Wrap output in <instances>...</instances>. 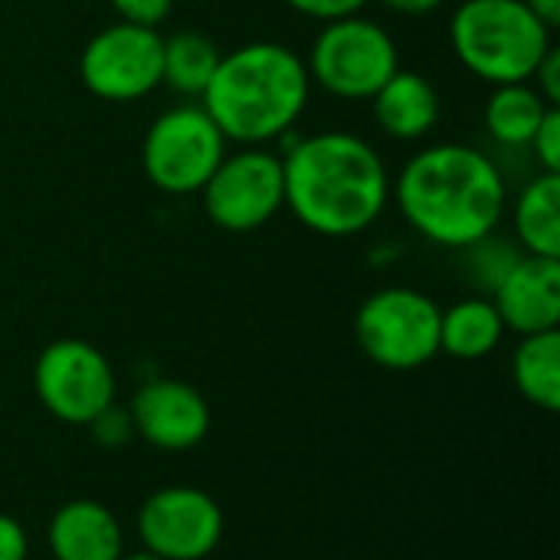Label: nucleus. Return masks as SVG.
I'll use <instances>...</instances> for the list:
<instances>
[{
    "instance_id": "obj_13",
    "label": "nucleus",
    "mask_w": 560,
    "mask_h": 560,
    "mask_svg": "<svg viewBox=\"0 0 560 560\" xmlns=\"http://www.w3.org/2000/svg\"><path fill=\"white\" fill-rule=\"evenodd\" d=\"M502 325L525 335L555 331L560 322V259L518 256L492 289Z\"/></svg>"
},
{
    "instance_id": "obj_18",
    "label": "nucleus",
    "mask_w": 560,
    "mask_h": 560,
    "mask_svg": "<svg viewBox=\"0 0 560 560\" xmlns=\"http://www.w3.org/2000/svg\"><path fill=\"white\" fill-rule=\"evenodd\" d=\"M548 108L555 105H548L532 82L495 85L486 102V128L505 148H528Z\"/></svg>"
},
{
    "instance_id": "obj_24",
    "label": "nucleus",
    "mask_w": 560,
    "mask_h": 560,
    "mask_svg": "<svg viewBox=\"0 0 560 560\" xmlns=\"http://www.w3.org/2000/svg\"><path fill=\"white\" fill-rule=\"evenodd\" d=\"M285 3H289L292 10L312 16V20L328 23V20H341V16L361 13L371 0H285Z\"/></svg>"
},
{
    "instance_id": "obj_21",
    "label": "nucleus",
    "mask_w": 560,
    "mask_h": 560,
    "mask_svg": "<svg viewBox=\"0 0 560 560\" xmlns=\"http://www.w3.org/2000/svg\"><path fill=\"white\" fill-rule=\"evenodd\" d=\"M89 427H92L95 443H98V446H105V450H121V446L135 436L131 413H128V410H121V407H115V404H108L98 417H92V420H89Z\"/></svg>"
},
{
    "instance_id": "obj_7",
    "label": "nucleus",
    "mask_w": 560,
    "mask_h": 560,
    "mask_svg": "<svg viewBox=\"0 0 560 560\" xmlns=\"http://www.w3.org/2000/svg\"><path fill=\"white\" fill-rule=\"evenodd\" d=\"M226 154V138L203 105H177L151 121L141 141L148 180L174 197L200 194Z\"/></svg>"
},
{
    "instance_id": "obj_19",
    "label": "nucleus",
    "mask_w": 560,
    "mask_h": 560,
    "mask_svg": "<svg viewBox=\"0 0 560 560\" xmlns=\"http://www.w3.org/2000/svg\"><path fill=\"white\" fill-rule=\"evenodd\" d=\"M515 384L522 390V397L548 413H555L560 407V335L555 331H541V335H525L515 361Z\"/></svg>"
},
{
    "instance_id": "obj_28",
    "label": "nucleus",
    "mask_w": 560,
    "mask_h": 560,
    "mask_svg": "<svg viewBox=\"0 0 560 560\" xmlns=\"http://www.w3.org/2000/svg\"><path fill=\"white\" fill-rule=\"evenodd\" d=\"M548 30H555L560 23V0H522Z\"/></svg>"
},
{
    "instance_id": "obj_8",
    "label": "nucleus",
    "mask_w": 560,
    "mask_h": 560,
    "mask_svg": "<svg viewBox=\"0 0 560 560\" xmlns=\"http://www.w3.org/2000/svg\"><path fill=\"white\" fill-rule=\"evenodd\" d=\"M200 197L207 217L220 230H259L285 207L282 158L266 148H240L233 154H223Z\"/></svg>"
},
{
    "instance_id": "obj_16",
    "label": "nucleus",
    "mask_w": 560,
    "mask_h": 560,
    "mask_svg": "<svg viewBox=\"0 0 560 560\" xmlns=\"http://www.w3.org/2000/svg\"><path fill=\"white\" fill-rule=\"evenodd\" d=\"M515 236L528 256L560 259V174H535L512 210Z\"/></svg>"
},
{
    "instance_id": "obj_20",
    "label": "nucleus",
    "mask_w": 560,
    "mask_h": 560,
    "mask_svg": "<svg viewBox=\"0 0 560 560\" xmlns=\"http://www.w3.org/2000/svg\"><path fill=\"white\" fill-rule=\"evenodd\" d=\"M220 56L223 52L213 46L210 36L194 33V30H180V33L164 39L161 82H167L180 95H203V89L210 85V79L217 72Z\"/></svg>"
},
{
    "instance_id": "obj_1",
    "label": "nucleus",
    "mask_w": 560,
    "mask_h": 560,
    "mask_svg": "<svg viewBox=\"0 0 560 560\" xmlns=\"http://www.w3.org/2000/svg\"><path fill=\"white\" fill-rule=\"evenodd\" d=\"M407 223L430 243L469 249L495 233L509 187L499 164L472 144H430L417 151L390 180Z\"/></svg>"
},
{
    "instance_id": "obj_6",
    "label": "nucleus",
    "mask_w": 560,
    "mask_h": 560,
    "mask_svg": "<svg viewBox=\"0 0 560 560\" xmlns=\"http://www.w3.org/2000/svg\"><path fill=\"white\" fill-rule=\"evenodd\" d=\"M354 338L377 368L417 371L440 354V305L417 289H381L358 308Z\"/></svg>"
},
{
    "instance_id": "obj_3",
    "label": "nucleus",
    "mask_w": 560,
    "mask_h": 560,
    "mask_svg": "<svg viewBox=\"0 0 560 560\" xmlns=\"http://www.w3.org/2000/svg\"><path fill=\"white\" fill-rule=\"evenodd\" d=\"M312 79L305 59L282 43H246L220 56L203 112L226 141L262 148L292 131L308 105Z\"/></svg>"
},
{
    "instance_id": "obj_9",
    "label": "nucleus",
    "mask_w": 560,
    "mask_h": 560,
    "mask_svg": "<svg viewBox=\"0 0 560 560\" xmlns=\"http://www.w3.org/2000/svg\"><path fill=\"white\" fill-rule=\"evenodd\" d=\"M36 397L43 407L75 427H89L108 404H115V371L108 358L82 341V338H59L43 348L33 368Z\"/></svg>"
},
{
    "instance_id": "obj_29",
    "label": "nucleus",
    "mask_w": 560,
    "mask_h": 560,
    "mask_svg": "<svg viewBox=\"0 0 560 560\" xmlns=\"http://www.w3.org/2000/svg\"><path fill=\"white\" fill-rule=\"evenodd\" d=\"M121 560H164V558H158V555H148V551H144V555H131V558H121Z\"/></svg>"
},
{
    "instance_id": "obj_27",
    "label": "nucleus",
    "mask_w": 560,
    "mask_h": 560,
    "mask_svg": "<svg viewBox=\"0 0 560 560\" xmlns=\"http://www.w3.org/2000/svg\"><path fill=\"white\" fill-rule=\"evenodd\" d=\"M387 10H394V13H407V16H423V13H430V10H436L443 0H381Z\"/></svg>"
},
{
    "instance_id": "obj_10",
    "label": "nucleus",
    "mask_w": 560,
    "mask_h": 560,
    "mask_svg": "<svg viewBox=\"0 0 560 560\" xmlns=\"http://www.w3.org/2000/svg\"><path fill=\"white\" fill-rule=\"evenodd\" d=\"M161 52L164 36L158 30L118 20L85 43L79 79L95 98L135 102L161 85Z\"/></svg>"
},
{
    "instance_id": "obj_4",
    "label": "nucleus",
    "mask_w": 560,
    "mask_h": 560,
    "mask_svg": "<svg viewBox=\"0 0 560 560\" xmlns=\"http://www.w3.org/2000/svg\"><path fill=\"white\" fill-rule=\"evenodd\" d=\"M456 59L489 85L532 82L551 30L522 0H466L450 23Z\"/></svg>"
},
{
    "instance_id": "obj_11",
    "label": "nucleus",
    "mask_w": 560,
    "mask_h": 560,
    "mask_svg": "<svg viewBox=\"0 0 560 560\" xmlns=\"http://www.w3.org/2000/svg\"><path fill=\"white\" fill-rule=\"evenodd\" d=\"M138 535L148 555L164 560L210 558L223 538V512L213 495L194 486H167L148 495L138 512Z\"/></svg>"
},
{
    "instance_id": "obj_26",
    "label": "nucleus",
    "mask_w": 560,
    "mask_h": 560,
    "mask_svg": "<svg viewBox=\"0 0 560 560\" xmlns=\"http://www.w3.org/2000/svg\"><path fill=\"white\" fill-rule=\"evenodd\" d=\"M0 560H26V532L10 515H0Z\"/></svg>"
},
{
    "instance_id": "obj_22",
    "label": "nucleus",
    "mask_w": 560,
    "mask_h": 560,
    "mask_svg": "<svg viewBox=\"0 0 560 560\" xmlns=\"http://www.w3.org/2000/svg\"><path fill=\"white\" fill-rule=\"evenodd\" d=\"M532 151H535V161L541 164V171H548V174H560V108H548V115L541 118V125H538V131H535V138H532V144H528Z\"/></svg>"
},
{
    "instance_id": "obj_14",
    "label": "nucleus",
    "mask_w": 560,
    "mask_h": 560,
    "mask_svg": "<svg viewBox=\"0 0 560 560\" xmlns=\"http://www.w3.org/2000/svg\"><path fill=\"white\" fill-rule=\"evenodd\" d=\"M49 551L56 560H121V525L92 499L66 502L49 522Z\"/></svg>"
},
{
    "instance_id": "obj_12",
    "label": "nucleus",
    "mask_w": 560,
    "mask_h": 560,
    "mask_svg": "<svg viewBox=\"0 0 560 560\" xmlns=\"http://www.w3.org/2000/svg\"><path fill=\"white\" fill-rule=\"evenodd\" d=\"M128 413L135 433H141L151 446L167 453L194 450L197 443H203L210 430L207 400L184 381H167V377L148 381L135 394Z\"/></svg>"
},
{
    "instance_id": "obj_23",
    "label": "nucleus",
    "mask_w": 560,
    "mask_h": 560,
    "mask_svg": "<svg viewBox=\"0 0 560 560\" xmlns=\"http://www.w3.org/2000/svg\"><path fill=\"white\" fill-rule=\"evenodd\" d=\"M108 3L121 23L151 26V30H158V23H164L174 7V0H108Z\"/></svg>"
},
{
    "instance_id": "obj_25",
    "label": "nucleus",
    "mask_w": 560,
    "mask_h": 560,
    "mask_svg": "<svg viewBox=\"0 0 560 560\" xmlns=\"http://www.w3.org/2000/svg\"><path fill=\"white\" fill-rule=\"evenodd\" d=\"M532 85L541 92V98L548 105H560V49L551 46L545 52V59L538 62V69L532 72Z\"/></svg>"
},
{
    "instance_id": "obj_17",
    "label": "nucleus",
    "mask_w": 560,
    "mask_h": 560,
    "mask_svg": "<svg viewBox=\"0 0 560 560\" xmlns=\"http://www.w3.org/2000/svg\"><path fill=\"white\" fill-rule=\"evenodd\" d=\"M505 325L489 299H466L440 312V351L459 361L489 358L502 345Z\"/></svg>"
},
{
    "instance_id": "obj_5",
    "label": "nucleus",
    "mask_w": 560,
    "mask_h": 560,
    "mask_svg": "<svg viewBox=\"0 0 560 560\" xmlns=\"http://www.w3.org/2000/svg\"><path fill=\"white\" fill-rule=\"evenodd\" d=\"M305 69L308 79L328 95L358 102L371 98L400 69V56L394 36L381 23L354 13L322 26L308 49Z\"/></svg>"
},
{
    "instance_id": "obj_15",
    "label": "nucleus",
    "mask_w": 560,
    "mask_h": 560,
    "mask_svg": "<svg viewBox=\"0 0 560 560\" xmlns=\"http://www.w3.org/2000/svg\"><path fill=\"white\" fill-rule=\"evenodd\" d=\"M374 121L394 141H420L440 121V95L423 72L397 69L374 95Z\"/></svg>"
},
{
    "instance_id": "obj_2",
    "label": "nucleus",
    "mask_w": 560,
    "mask_h": 560,
    "mask_svg": "<svg viewBox=\"0 0 560 560\" xmlns=\"http://www.w3.org/2000/svg\"><path fill=\"white\" fill-rule=\"evenodd\" d=\"M282 158L285 207L318 236H358L381 220L390 174L371 141L351 131H322L289 141Z\"/></svg>"
}]
</instances>
